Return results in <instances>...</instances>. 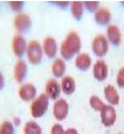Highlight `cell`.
Segmentation results:
<instances>
[{"label":"cell","instance_id":"obj_10","mask_svg":"<svg viewBox=\"0 0 124 134\" xmlns=\"http://www.w3.org/2000/svg\"><path fill=\"white\" fill-rule=\"evenodd\" d=\"M109 68L103 59H98L92 66V75L97 81H104L108 78Z\"/></svg>","mask_w":124,"mask_h":134},{"label":"cell","instance_id":"obj_5","mask_svg":"<svg viewBox=\"0 0 124 134\" xmlns=\"http://www.w3.org/2000/svg\"><path fill=\"white\" fill-rule=\"evenodd\" d=\"M27 44L25 37L22 34H15L12 38V51L15 57L19 59H22V57L26 54L27 51Z\"/></svg>","mask_w":124,"mask_h":134},{"label":"cell","instance_id":"obj_15","mask_svg":"<svg viewBox=\"0 0 124 134\" xmlns=\"http://www.w3.org/2000/svg\"><path fill=\"white\" fill-rule=\"evenodd\" d=\"M94 20L97 25L100 26H107L110 25L111 20V12L107 7H100L94 13Z\"/></svg>","mask_w":124,"mask_h":134},{"label":"cell","instance_id":"obj_11","mask_svg":"<svg viewBox=\"0 0 124 134\" xmlns=\"http://www.w3.org/2000/svg\"><path fill=\"white\" fill-rule=\"evenodd\" d=\"M18 94L20 97V99L23 100V101H33L36 98V87L30 82L22 83L19 87Z\"/></svg>","mask_w":124,"mask_h":134},{"label":"cell","instance_id":"obj_26","mask_svg":"<svg viewBox=\"0 0 124 134\" xmlns=\"http://www.w3.org/2000/svg\"><path fill=\"white\" fill-rule=\"evenodd\" d=\"M116 82H117V86L121 88H124V67L118 71L117 76H116Z\"/></svg>","mask_w":124,"mask_h":134},{"label":"cell","instance_id":"obj_1","mask_svg":"<svg viewBox=\"0 0 124 134\" xmlns=\"http://www.w3.org/2000/svg\"><path fill=\"white\" fill-rule=\"evenodd\" d=\"M81 47H82V42H81L78 33H76L75 31H70L60 46V54L62 59L70 60L71 58H74L80 53Z\"/></svg>","mask_w":124,"mask_h":134},{"label":"cell","instance_id":"obj_31","mask_svg":"<svg viewBox=\"0 0 124 134\" xmlns=\"http://www.w3.org/2000/svg\"><path fill=\"white\" fill-rule=\"evenodd\" d=\"M18 124H19V119L15 118V125H18Z\"/></svg>","mask_w":124,"mask_h":134},{"label":"cell","instance_id":"obj_30","mask_svg":"<svg viewBox=\"0 0 124 134\" xmlns=\"http://www.w3.org/2000/svg\"><path fill=\"white\" fill-rule=\"evenodd\" d=\"M4 86H5V78H4V75H2V73L0 72V91L4 88Z\"/></svg>","mask_w":124,"mask_h":134},{"label":"cell","instance_id":"obj_22","mask_svg":"<svg viewBox=\"0 0 124 134\" xmlns=\"http://www.w3.org/2000/svg\"><path fill=\"white\" fill-rule=\"evenodd\" d=\"M89 105H90V107L96 112H101L102 109L104 108V106H106L104 101L101 99V98L97 97V95H91V97H90Z\"/></svg>","mask_w":124,"mask_h":134},{"label":"cell","instance_id":"obj_18","mask_svg":"<svg viewBox=\"0 0 124 134\" xmlns=\"http://www.w3.org/2000/svg\"><path fill=\"white\" fill-rule=\"evenodd\" d=\"M104 97L111 106H116L120 104V94L113 85H107L104 87Z\"/></svg>","mask_w":124,"mask_h":134},{"label":"cell","instance_id":"obj_17","mask_svg":"<svg viewBox=\"0 0 124 134\" xmlns=\"http://www.w3.org/2000/svg\"><path fill=\"white\" fill-rule=\"evenodd\" d=\"M60 87H61V92H63L66 95H71L76 90V83L74 78L69 75H64L61 79Z\"/></svg>","mask_w":124,"mask_h":134},{"label":"cell","instance_id":"obj_8","mask_svg":"<svg viewBox=\"0 0 124 134\" xmlns=\"http://www.w3.org/2000/svg\"><path fill=\"white\" fill-rule=\"evenodd\" d=\"M100 113H101V121L106 127H111V126L116 122L117 113H116V109L114 106H111V105H106L104 108L102 109Z\"/></svg>","mask_w":124,"mask_h":134},{"label":"cell","instance_id":"obj_25","mask_svg":"<svg viewBox=\"0 0 124 134\" xmlns=\"http://www.w3.org/2000/svg\"><path fill=\"white\" fill-rule=\"evenodd\" d=\"M8 6L12 11L16 12V13H21V9L25 6V2L18 1V0H13V1H8Z\"/></svg>","mask_w":124,"mask_h":134},{"label":"cell","instance_id":"obj_2","mask_svg":"<svg viewBox=\"0 0 124 134\" xmlns=\"http://www.w3.org/2000/svg\"><path fill=\"white\" fill-rule=\"evenodd\" d=\"M49 106V99L45 93L40 94L38 98H35L30 104V114L33 118H41L46 114Z\"/></svg>","mask_w":124,"mask_h":134},{"label":"cell","instance_id":"obj_14","mask_svg":"<svg viewBox=\"0 0 124 134\" xmlns=\"http://www.w3.org/2000/svg\"><path fill=\"white\" fill-rule=\"evenodd\" d=\"M27 71H28V67L26 61L23 59H19L15 63V65H14V69H13L14 80L19 83H22V81L25 80L26 75H27Z\"/></svg>","mask_w":124,"mask_h":134},{"label":"cell","instance_id":"obj_16","mask_svg":"<svg viewBox=\"0 0 124 134\" xmlns=\"http://www.w3.org/2000/svg\"><path fill=\"white\" fill-rule=\"evenodd\" d=\"M91 66V58L88 53H78L75 58V67L81 72H85Z\"/></svg>","mask_w":124,"mask_h":134},{"label":"cell","instance_id":"obj_21","mask_svg":"<svg viewBox=\"0 0 124 134\" xmlns=\"http://www.w3.org/2000/svg\"><path fill=\"white\" fill-rule=\"evenodd\" d=\"M23 134H42V128L35 121H27L23 126Z\"/></svg>","mask_w":124,"mask_h":134},{"label":"cell","instance_id":"obj_12","mask_svg":"<svg viewBox=\"0 0 124 134\" xmlns=\"http://www.w3.org/2000/svg\"><path fill=\"white\" fill-rule=\"evenodd\" d=\"M106 38L109 44L114 45V46H118L122 42V32H121L120 27L117 25H114V24L108 25Z\"/></svg>","mask_w":124,"mask_h":134},{"label":"cell","instance_id":"obj_6","mask_svg":"<svg viewBox=\"0 0 124 134\" xmlns=\"http://www.w3.org/2000/svg\"><path fill=\"white\" fill-rule=\"evenodd\" d=\"M32 25L30 16L26 13H16L13 19V26L18 33H25Z\"/></svg>","mask_w":124,"mask_h":134},{"label":"cell","instance_id":"obj_7","mask_svg":"<svg viewBox=\"0 0 124 134\" xmlns=\"http://www.w3.org/2000/svg\"><path fill=\"white\" fill-rule=\"evenodd\" d=\"M68 113H69V105H68V102H67V100L61 99V98L55 100L54 106H53L54 118L59 121H62L68 116Z\"/></svg>","mask_w":124,"mask_h":134},{"label":"cell","instance_id":"obj_19","mask_svg":"<svg viewBox=\"0 0 124 134\" xmlns=\"http://www.w3.org/2000/svg\"><path fill=\"white\" fill-rule=\"evenodd\" d=\"M66 63L62 58H55L52 65V73L54 78H63L66 73Z\"/></svg>","mask_w":124,"mask_h":134},{"label":"cell","instance_id":"obj_13","mask_svg":"<svg viewBox=\"0 0 124 134\" xmlns=\"http://www.w3.org/2000/svg\"><path fill=\"white\" fill-rule=\"evenodd\" d=\"M46 93L45 94L48 97L49 100H58L60 98L61 94V87H60V83L56 79H49L48 81L46 82Z\"/></svg>","mask_w":124,"mask_h":134},{"label":"cell","instance_id":"obj_29","mask_svg":"<svg viewBox=\"0 0 124 134\" xmlns=\"http://www.w3.org/2000/svg\"><path fill=\"white\" fill-rule=\"evenodd\" d=\"M64 134H78V132L75 128H68V130H64Z\"/></svg>","mask_w":124,"mask_h":134},{"label":"cell","instance_id":"obj_24","mask_svg":"<svg viewBox=\"0 0 124 134\" xmlns=\"http://www.w3.org/2000/svg\"><path fill=\"white\" fill-rule=\"evenodd\" d=\"M83 6L87 11L95 13L97 9L100 8V1H94V0H88V1H83Z\"/></svg>","mask_w":124,"mask_h":134},{"label":"cell","instance_id":"obj_3","mask_svg":"<svg viewBox=\"0 0 124 134\" xmlns=\"http://www.w3.org/2000/svg\"><path fill=\"white\" fill-rule=\"evenodd\" d=\"M26 55L32 65H39L44 58V51H42L41 44L38 40H30L27 44Z\"/></svg>","mask_w":124,"mask_h":134},{"label":"cell","instance_id":"obj_32","mask_svg":"<svg viewBox=\"0 0 124 134\" xmlns=\"http://www.w3.org/2000/svg\"><path fill=\"white\" fill-rule=\"evenodd\" d=\"M118 134H123V133H118Z\"/></svg>","mask_w":124,"mask_h":134},{"label":"cell","instance_id":"obj_27","mask_svg":"<svg viewBox=\"0 0 124 134\" xmlns=\"http://www.w3.org/2000/svg\"><path fill=\"white\" fill-rule=\"evenodd\" d=\"M51 134H64V128L60 124H54L51 130Z\"/></svg>","mask_w":124,"mask_h":134},{"label":"cell","instance_id":"obj_4","mask_svg":"<svg viewBox=\"0 0 124 134\" xmlns=\"http://www.w3.org/2000/svg\"><path fill=\"white\" fill-rule=\"evenodd\" d=\"M91 49L97 58H101V59L103 58L109 51V42L107 40L106 35L103 34L96 35L91 42Z\"/></svg>","mask_w":124,"mask_h":134},{"label":"cell","instance_id":"obj_28","mask_svg":"<svg viewBox=\"0 0 124 134\" xmlns=\"http://www.w3.org/2000/svg\"><path fill=\"white\" fill-rule=\"evenodd\" d=\"M54 4H56L58 6H61V7H67L68 5H70V2H68V1H55Z\"/></svg>","mask_w":124,"mask_h":134},{"label":"cell","instance_id":"obj_9","mask_svg":"<svg viewBox=\"0 0 124 134\" xmlns=\"http://www.w3.org/2000/svg\"><path fill=\"white\" fill-rule=\"evenodd\" d=\"M42 51H44V54H46L47 58L49 59L55 58L59 51V46L55 38L51 37V35L45 38L44 41H42Z\"/></svg>","mask_w":124,"mask_h":134},{"label":"cell","instance_id":"obj_20","mask_svg":"<svg viewBox=\"0 0 124 134\" xmlns=\"http://www.w3.org/2000/svg\"><path fill=\"white\" fill-rule=\"evenodd\" d=\"M70 12L71 15L74 16V19L76 20H81L83 16V12H84V6H83V1H78V0H75V1L70 2Z\"/></svg>","mask_w":124,"mask_h":134},{"label":"cell","instance_id":"obj_23","mask_svg":"<svg viewBox=\"0 0 124 134\" xmlns=\"http://www.w3.org/2000/svg\"><path fill=\"white\" fill-rule=\"evenodd\" d=\"M0 134H14V125L11 121H4L0 125Z\"/></svg>","mask_w":124,"mask_h":134}]
</instances>
